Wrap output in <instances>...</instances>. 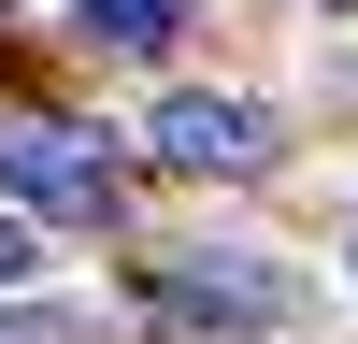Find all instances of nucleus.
<instances>
[{"label": "nucleus", "instance_id": "f257e3e1", "mask_svg": "<svg viewBox=\"0 0 358 344\" xmlns=\"http://www.w3.org/2000/svg\"><path fill=\"white\" fill-rule=\"evenodd\" d=\"M143 315L158 330H287L301 315V273L258 244H158L143 258Z\"/></svg>", "mask_w": 358, "mask_h": 344}, {"label": "nucleus", "instance_id": "f03ea898", "mask_svg": "<svg viewBox=\"0 0 358 344\" xmlns=\"http://www.w3.org/2000/svg\"><path fill=\"white\" fill-rule=\"evenodd\" d=\"M0 201L43 215V229H101V215H115L101 129H72V115H0Z\"/></svg>", "mask_w": 358, "mask_h": 344}, {"label": "nucleus", "instance_id": "7ed1b4c3", "mask_svg": "<svg viewBox=\"0 0 358 344\" xmlns=\"http://www.w3.org/2000/svg\"><path fill=\"white\" fill-rule=\"evenodd\" d=\"M143 158L201 172V187H244V172H273V101H244V86H158Z\"/></svg>", "mask_w": 358, "mask_h": 344}, {"label": "nucleus", "instance_id": "20e7f679", "mask_svg": "<svg viewBox=\"0 0 358 344\" xmlns=\"http://www.w3.org/2000/svg\"><path fill=\"white\" fill-rule=\"evenodd\" d=\"M72 43H101V57H172V43H187V0H72Z\"/></svg>", "mask_w": 358, "mask_h": 344}, {"label": "nucleus", "instance_id": "39448f33", "mask_svg": "<svg viewBox=\"0 0 358 344\" xmlns=\"http://www.w3.org/2000/svg\"><path fill=\"white\" fill-rule=\"evenodd\" d=\"M0 344H101V330H86L72 301H29V287H15V301H0Z\"/></svg>", "mask_w": 358, "mask_h": 344}, {"label": "nucleus", "instance_id": "423d86ee", "mask_svg": "<svg viewBox=\"0 0 358 344\" xmlns=\"http://www.w3.org/2000/svg\"><path fill=\"white\" fill-rule=\"evenodd\" d=\"M29 273H43V244H29V215H15V201H0V301H15Z\"/></svg>", "mask_w": 358, "mask_h": 344}, {"label": "nucleus", "instance_id": "0eeeda50", "mask_svg": "<svg viewBox=\"0 0 358 344\" xmlns=\"http://www.w3.org/2000/svg\"><path fill=\"white\" fill-rule=\"evenodd\" d=\"M344 273H358V229H344Z\"/></svg>", "mask_w": 358, "mask_h": 344}]
</instances>
